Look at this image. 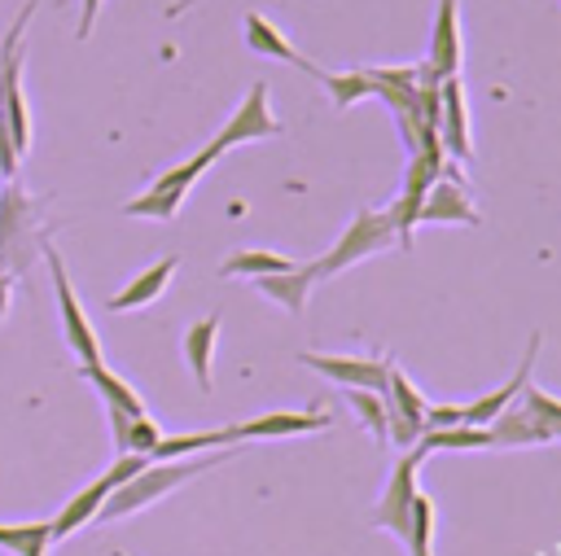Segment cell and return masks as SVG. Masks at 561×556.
<instances>
[{
	"label": "cell",
	"instance_id": "29",
	"mask_svg": "<svg viewBox=\"0 0 561 556\" xmlns=\"http://www.w3.org/2000/svg\"><path fill=\"white\" fill-rule=\"evenodd\" d=\"M522 407L548 429V438H561V398H552V394L526 385V390H522Z\"/></svg>",
	"mask_w": 561,
	"mask_h": 556
},
{
	"label": "cell",
	"instance_id": "21",
	"mask_svg": "<svg viewBox=\"0 0 561 556\" xmlns=\"http://www.w3.org/2000/svg\"><path fill=\"white\" fill-rule=\"evenodd\" d=\"M79 377L101 394L105 407H118V412H127V416H145V398H140L118 372H110L105 363H79Z\"/></svg>",
	"mask_w": 561,
	"mask_h": 556
},
{
	"label": "cell",
	"instance_id": "8",
	"mask_svg": "<svg viewBox=\"0 0 561 556\" xmlns=\"http://www.w3.org/2000/svg\"><path fill=\"white\" fill-rule=\"evenodd\" d=\"M298 363L311 368V372H320L329 385L386 394V381H390V363H394V359H377V355H316V350H302Z\"/></svg>",
	"mask_w": 561,
	"mask_h": 556
},
{
	"label": "cell",
	"instance_id": "19",
	"mask_svg": "<svg viewBox=\"0 0 561 556\" xmlns=\"http://www.w3.org/2000/svg\"><path fill=\"white\" fill-rule=\"evenodd\" d=\"M215 341H219V315H206V320H197V324L184 328V363H188L197 390H210L215 385V372H210Z\"/></svg>",
	"mask_w": 561,
	"mask_h": 556
},
{
	"label": "cell",
	"instance_id": "16",
	"mask_svg": "<svg viewBox=\"0 0 561 556\" xmlns=\"http://www.w3.org/2000/svg\"><path fill=\"white\" fill-rule=\"evenodd\" d=\"M460 57H465V44H460V9H456V0H438L425 61L434 66L438 79H451V74H460Z\"/></svg>",
	"mask_w": 561,
	"mask_h": 556
},
{
	"label": "cell",
	"instance_id": "5",
	"mask_svg": "<svg viewBox=\"0 0 561 556\" xmlns=\"http://www.w3.org/2000/svg\"><path fill=\"white\" fill-rule=\"evenodd\" d=\"M219 158L210 153V149H202V153H193V158H184L180 166H171V171H162L140 197H131V201H123V215L127 219H162V223H171L175 215H180V206H184V197H188V188L202 179V171H210Z\"/></svg>",
	"mask_w": 561,
	"mask_h": 556
},
{
	"label": "cell",
	"instance_id": "2",
	"mask_svg": "<svg viewBox=\"0 0 561 556\" xmlns=\"http://www.w3.org/2000/svg\"><path fill=\"white\" fill-rule=\"evenodd\" d=\"M232 455H237V447H219V451H206V455H197V460H149L136 477H127L123 486H114V490L105 495V503H101V512H96V525L123 521V517H131V512H140V508L167 499L171 490H180L184 482L202 477L206 468H215V464H224V460H232Z\"/></svg>",
	"mask_w": 561,
	"mask_h": 556
},
{
	"label": "cell",
	"instance_id": "11",
	"mask_svg": "<svg viewBox=\"0 0 561 556\" xmlns=\"http://www.w3.org/2000/svg\"><path fill=\"white\" fill-rule=\"evenodd\" d=\"M232 442H254V438H294V433H324L333 429V416L324 407H302V412H263L254 420L228 425Z\"/></svg>",
	"mask_w": 561,
	"mask_h": 556
},
{
	"label": "cell",
	"instance_id": "23",
	"mask_svg": "<svg viewBox=\"0 0 561 556\" xmlns=\"http://www.w3.org/2000/svg\"><path fill=\"white\" fill-rule=\"evenodd\" d=\"M219 447H237L232 442V429H202V433H171V438H158L149 460H184L193 451H219Z\"/></svg>",
	"mask_w": 561,
	"mask_h": 556
},
{
	"label": "cell",
	"instance_id": "4",
	"mask_svg": "<svg viewBox=\"0 0 561 556\" xmlns=\"http://www.w3.org/2000/svg\"><path fill=\"white\" fill-rule=\"evenodd\" d=\"M386 245H394V223H390V215L364 206V210L351 215V223L342 228V236H337L320 258H311V271H316V280H329V276H337V271H346V267H355V263L381 254Z\"/></svg>",
	"mask_w": 561,
	"mask_h": 556
},
{
	"label": "cell",
	"instance_id": "33",
	"mask_svg": "<svg viewBox=\"0 0 561 556\" xmlns=\"http://www.w3.org/2000/svg\"><path fill=\"white\" fill-rule=\"evenodd\" d=\"M193 4H197V0H180V4H171V9H167V18H180V13H188Z\"/></svg>",
	"mask_w": 561,
	"mask_h": 556
},
{
	"label": "cell",
	"instance_id": "28",
	"mask_svg": "<svg viewBox=\"0 0 561 556\" xmlns=\"http://www.w3.org/2000/svg\"><path fill=\"white\" fill-rule=\"evenodd\" d=\"M346 403L364 420V429L377 442H386V394H377V390H346Z\"/></svg>",
	"mask_w": 561,
	"mask_h": 556
},
{
	"label": "cell",
	"instance_id": "6",
	"mask_svg": "<svg viewBox=\"0 0 561 556\" xmlns=\"http://www.w3.org/2000/svg\"><path fill=\"white\" fill-rule=\"evenodd\" d=\"M39 258H44V267H48V276H53V298H57V315H61V337H66V346L75 350L79 363H101V337H96V328L88 324V311H83L79 293L70 289V276H66V263H61V250L53 245V236L44 241Z\"/></svg>",
	"mask_w": 561,
	"mask_h": 556
},
{
	"label": "cell",
	"instance_id": "17",
	"mask_svg": "<svg viewBox=\"0 0 561 556\" xmlns=\"http://www.w3.org/2000/svg\"><path fill=\"white\" fill-rule=\"evenodd\" d=\"M175 267H180V258H175V254L158 258V263H153V267H145L140 276H131L118 293H110V298H105V306H110V311H140V306L158 302V298L167 293V285H171Z\"/></svg>",
	"mask_w": 561,
	"mask_h": 556
},
{
	"label": "cell",
	"instance_id": "32",
	"mask_svg": "<svg viewBox=\"0 0 561 556\" xmlns=\"http://www.w3.org/2000/svg\"><path fill=\"white\" fill-rule=\"evenodd\" d=\"M9 302H13V276L0 271V324H4V315H9Z\"/></svg>",
	"mask_w": 561,
	"mask_h": 556
},
{
	"label": "cell",
	"instance_id": "13",
	"mask_svg": "<svg viewBox=\"0 0 561 556\" xmlns=\"http://www.w3.org/2000/svg\"><path fill=\"white\" fill-rule=\"evenodd\" d=\"M539 346H543V333H530L526 337V355H522V363H517V372L504 381V385H495L491 394H482V398H473L469 407H465V425H491L504 407H513L517 398H522V390L530 385V372H535V359H539Z\"/></svg>",
	"mask_w": 561,
	"mask_h": 556
},
{
	"label": "cell",
	"instance_id": "25",
	"mask_svg": "<svg viewBox=\"0 0 561 556\" xmlns=\"http://www.w3.org/2000/svg\"><path fill=\"white\" fill-rule=\"evenodd\" d=\"M416 447L430 455V451H478V447H491V433L486 425H447V429H425L416 438Z\"/></svg>",
	"mask_w": 561,
	"mask_h": 556
},
{
	"label": "cell",
	"instance_id": "34",
	"mask_svg": "<svg viewBox=\"0 0 561 556\" xmlns=\"http://www.w3.org/2000/svg\"><path fill=\"white\" fill-rule=\"evenodd\" d=\"M110 556H127V552H110Z\"/></svg>",
	"mask_w": 561,
	"mask_h": 556
},
{
	"label": "cell",
	"instance_id": "1",
	"mask_svg": "<svg viewBox=\"0 0 561 556\" xmlns=\"http://www.w3.org/2000/svg\"><path fill=\"white\" fill-rule=\"evenodd\" d=\"M39 0H22L13 26L0 39V179L18 175V162L31 149V109L22 92V66H26V26L35 18Z\"/></svg>",
	"mask_w": 561,
	"mask_h": 556
},
{
	"label": "cell",
	"instance_id": "27",
	"mask_svg": "<svg viewBox=\"0 0 561 556\" xmlns=\"http://www.w3.org/2000/svg\"><path fill=\"white\" fill-rule=\"evenodd\" d=\"M320 83H324V92H329L333 109H351L355 101L373 96V79L364 74V66H359V70H324V74H320Z\"/></svg>",
	"mask_w": 561,
	"mask_h": 556
},
{
	"label": "cell",
	"instance_id": "31",
	"mask_svg": "<svg viewBox=\"0 0 561 556\" xmlns=\"http://www.w3.org/2000/svg\"><path fill=\"white\" fill-rule=\"evenodd\" d=\"M96 13H101V0H79V22H75V39H88L92 26H96Z\"/></svg>",
	"mask_w": 561,
	"mask_h": 556
},
{
	"label": "cell",
	"instance_id": "10",
	"mask_svg": "<svg viewBox=\"0 0 561 556\" xmlns=\"http://www.w3.org/2000/svg\"><path fill=\"white\" fill-rule=\"evenodd\" d=\"M425 460V451L412 442L403 455H399V464L390 468V477H386V486H381V499H377V508H373V521L381 525V530H390V534H403V525H408V512H412V499H416V464Z\"/></svg>",
	"mask_w": 561,
	"mask_h": 556
},
{
	"label": "cell",
	"instance_id": "3",
	"mask_svg": "<svg viewBox=\"0 0 561 556\" xmlns=\"http://www.w3.org/2000/svg\"><path fill=\"white\" fill-rule=\"evenodd\" d=\"M48 236L53 232L44 223V201H35L18 175L0 179V271L22 276L39 258Z\"/></svg>",
	"mask_w": 561,
	"mask_h": 556
},
{
	"label": "cell",
	"instance_id": "18",
	"mask_svg": "<svg viewBox=\"0 0 561 556\" xmlns=\"http://www.w3.org/2000/svg\"><path fill=\"white\" fill-rule=\"evenodd\" d=\"M311 285H316L311 263L289 267V271H276V276H254V289H259L263 298H272L276 306H285L289 315H302V311H307V293H311Z\"/></svg>",
	"mask_w": 561,
	"mask_h": 556
},
{
	"label": "cell",
	"instance_id": "24",
	"mask_svg": "<svg viewBox=\"0 0 561 556\" xmlns=\"http://www.w3.org/2000/svg\"><path fill=\"white\" fill-rule=\"evenodd\" d=\"M53 530L48 521H0V552L13 556H48Z\"/></svg>",
	"mask_w": 561,
	"mask_h": 556
},
{
	"label": "cell",
	"instance_id": "9",
	"mask_svg": "<svg viewBox=\"0 0 561 556\" xmlns=\"http://www.w3.org/2000/svg\"><path fill=\"white\" fill-rule=\"evenodd\" d=\"M425 398L421 385L408 381V372L399 363H390V381H386V438L399 442L403 451L425 433Z\"/></svg>",
	"mask_w": 561,
	"mask_h": 556
},
{
	"label": "cell",
	"instance_id": "7",
	"mask_svg": "<svg viewBox=\"0 0 561 556\" xmlns=\"http://www.w3.org/2000/svg\"><path fill=\"white\" fill-rule=\"evenodd\" d=\"M272 92H267V83L263 79H254L250 83V92L241 96V105L232 109V118L219 127V136L206 144L215 158H224L228 149H237V144H250V140H272V136H280L285 127H280V118L272 114Z\"/></svg>",
	"mask_w": 561,
	"mask_h": 556
},
{
	"label": "cell",
	"instance_id": "14",
	"mask_svg": "<svg viewBox=\"0 0 561 556\" xmlns=\"http://www.w3.org/2000/svg\"><path fill=\"white\" fill-rule=\"evenodd\" d=\"M241 31H245V48H250V53L272 57V61H285V66H294V70H302L307 79H316V83H320V74H324V70H320L311 57H302V53L289 44V35H285L276 22H267L263 13H245Z\"/></svg>",
	"mask_w": 561,
	"mask_h": 556
},
{
	"label": "cell",
	"instance_id": "15",
	"mask_svg": "<svg viewBox=\"0 0 561 556\" xmlns=\"http://www.w3.org/2000/svg\"><path fill=\"white\" fill-rule=\"evenodd\" d=\"M416 223H465V228H478L482 215L473 210V197H469L465 179H447V175H438V179L430 184L425 201H421Z\"/></svg>",
	"mask_w": 561,
	"mask_h": 556
},
{
	"label": "cell",
	"instance_id": "12",
	"mask_svg": "<svg viewBox=\"0 0 561 556\" xmlns=\"http://www.w3.org/2000/svg\"><path fill=\"white\" fill-rule=\"evenodd\" d=\"M438 144L447 158L469 162L473 158V140H469V105H465V83L460 74L443 79L438 88Z\"/></svg>",
	"mask_w": 561,
	"mask_h": 556
},
{
	"label": "cell",
	"instance_id": "30",
	"mask_svg": "<svg viewBox=\"0 0 561 556\" xmlns=\"http://www.w3.org/2000/svg\"><path fill=\"white\" fill-rule=\"evenodd\" d=\"M460 420H465V407H456V403H430L425 407V429H447Z\"/></svg>",
	"mask_w": 561,
	"mask_h": 556
},
{
	"label": "cell",
	"instance_id": "26",
	"mask_svg": "<svg viewBox=\"0 0 561 556\" xmlns=\"http://www.w3.org/2000/svg\"><path fill=\"white\" fill-rule=\"evenodd\" d=\"M399 538L408 543L412 556H434V499L425 490H416L412 512H408V525H403Z\"/></svg>",
	"mask_w": 561,
	"mask_h": 556
},
{
	"label": "cell",
	"instance_id": "22",
	"mask_svg": "<svg viewBox=\"0 0 561 556\" xmlns=\"http://www.w3.org/2000/svg\"><path fill=\"white\" fill-rule=\"evenodd\" d=\"M289 267H298V263H294V258H285V254H276V250H259V245H250V250L228 254V258L219 263V276H224V280H237V276L254 280V276H276V271H289Z\"/></svg>",
	"mask_w": 561,
	"mask_h": 556
},
{
	"label": "cell",
	"instance_id": "20",
	"mask_svg": "<svg viewBox=\"0 0 561 556\" xmlns=\"http://www.w3.org/2000/svg\"><path fill=\"white\" fill-rule=\"evenodd\" d=\"M486 433H491V447H539V442H552L548 429H543L526 407H504V412L486 425Z\"/></svg>",
	"mask_w": 561,
	"mask_h": 556
}]
</instances>
